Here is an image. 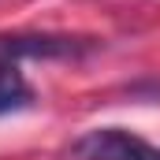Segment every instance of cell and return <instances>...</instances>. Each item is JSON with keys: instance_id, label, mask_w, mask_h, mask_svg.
I'll return each instance as SVG.
<instances>
[{"instance_id": "obj_1", "label": "cell", "mask_w": 160, "mask_h": 160, "mask_svg": "<svg viewBox=\"0 0 160 160\" xmlns=\"http://www.w3.org/2000/svg\"><path fill=\"white\" fill-rule=\"evenodd\" d=\"M93 38L67 34H0V67H15L19 60H78L93 52Z\"/></svg>"}, {"instance_id": "obj_2", "label": "cell", "mask_w": 160, "mask_h": 160, "mask_svg": "<svg viewBox=\"0 0 160 160\" xmlns=\"http://www.w3.org/2000/svg\"><path fill=\"white\" fill-rule=\"evenodd\" d=\"M78 160H160V145L123 130V127H97L75 142Z\"/></svg>"}, {"instance_id": "obj_3", "label": "cell", "mask_w": 160, "mask_h": 160, "mask_svg": "<svg viewBox=\"0 0 160 160\" xmlns=\"http://www.w3.org/2000/svg\"><path fill=\"white\" fill-rule=\"evenodd\" d=\"M34 104V89L15 67H0V116L22 112Z\"/></svg>"}]
</instances>
